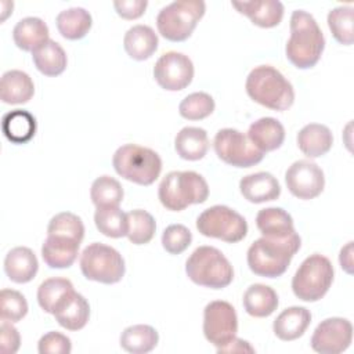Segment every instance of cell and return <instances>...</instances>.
<instances>
[{
	"label": "cell",
	"mask_w": 354,
	"mask_h": 354,
	"mask_svg": "<svg viewBox=\"0 0 354 354\" xmlns=\"http://www.w3.org/2000/svg\"><path fill=\"white\" fill-rule=\"evenodd\" d=\"M290 37L286 41V58L299 69L315 66L325 48V37L315 18L304 10L290 15Z\"/></svg>",
	"instance_id": "6da1fadb"
},
{
	"label": "cell",
	"mask_w": 354,
	"mask_h": 354,
	"mask_svg": "<svg viewBox=\"0 0 354 354\" xmlns=\"http://www.w3.org/2000/svg\"><path fill=\"white\" fill-rule=\"evenodd\" d=\"M300 245L301 239L297 232L282 239L261 236L248 249V266L259 277L278 278L285 274Z\"/></svg>",
	"instance_id": "7a4b0ae2"
},
{
	"label": "cell",
	"mask_w": 354,
	"mask_h": 354,
	"mask_svg": "<svg viewBox=\"0 0 354 354\" xmlns=\"http://www.w3.org/2000/svg\"><path fill=\"white\" fill-rule=\"evenodd\" d=\"M245 88L254 102L274 111H286L295 101L292 83L271 65L253 68L246 77Z\"/></svg>",
	"instance_id": "3957f363"
},
{
	"label": "cell",
	"mask_w": 354,
	"mask_h": 354,
	"mask_svg": "<svg viewBox=\"0 0 354 354\" xmlns=\"http://www.w3.org/2000/svg\"><path fill=\"white\" fill-rule=\"evenodd\" d=\"M160 203L171 212H180L189 205L203 203L209 196L206 180L196 171H170L159 184Z\"/></svg>",
	"instance_id": "277c9868"
},
{
	"label": "cell",
	"mask_w": 354,
	"mask_h": 354,
	"mask_svg": "<svg viewBox=\"0 0 354 354\" xmlns=\"http://www.w3.org/2000/svg\"><path fill=\"white\" fill-rule=\"evenodd\" d=\"M187 277L196 285L223 289L234 279V268L228 259L213 246H199L185 261Z\"/></svg>",
	"instance_id": "5b68a950"
},
{
	"label": "cell",
	"mask_w": 354,
	"mask_h": 354,
	"mask_svg": "<svg viewBox=\"0 0 354 354\" xmlns=\"http://www.w3.org/2000/svg\"><path fill=\"white\" fill-rule=\"evenodd\" d=\"M112 165L120 177L138 185H151L162 171L160 156L153 149L136 144L119 147L112 156Z\"/></svg>",
	"instance_id": "8992f818"
},
{
	"label": "cell",
	"mask_w": 354,
	"mask_h": 354,
	"mask_svg": "<svg viewBox=\"0 0 354 354\" xmlns=\"http://www.w3.org/2000/svg\"><path fill=\"white\" fill-rule=\"evenodd\" d=\"M333 266L326 256L314 253L303 260L292 278V290L303 301H318L333 282Z\"/></svg>",
	"instance_id": "52a82bcc"
},
{
	"label": "cell",
	"mask_w": 354,
	"mask_h": 354,
	"mask_svg": "<svg viewBox=\"0 0 354 354\" xmlns=\"http://www.w3.org/2000/svg\"><path fill=\"white\" fill-rule=\"evenodd\" d=\"M205 11L206 4L202 0L173 1L159 11L158 30L169 41H184L192 35Z\"/></svg>",
	"instance_id": "ba28073f"
},
{
	"label": "cell",
	"mask_w": 354,
	"mask_h": 354,
	"mask_svg": "<svg viewBox=\"0 0 354 354\" xmlns=\"http://www.w3.org/2000/svg\"><path fill=\"white\" fill-rule=\"evenodd\" d=\"M80 270L84 278L111 285L119 282L126 271L122 254L112 246L94 242L80 254Z\"/></svg>",
	"instance_id": "9c48e42d"
},
{
	"label": "cell",
	"mask_w": 354,
	"mask_h": 354,
	"mask_svg": "<svg viewBox=\"0 0 354 354\" xmlns=\"http://www.w3.org/2000/svg\"><path fill=\"white\" fill-rule=\"evenodd\" d=\"M196 228L203 236L228 243H236L248 234V223L243 216L224 205H214L203 210L196 218Z\"/></svg>",
	"instance_id": "30bf717a"
},
{
	"label": "cell",
	"mask_w": 354,
	"mask_h": 354,
	"mask_svg": "<svg viewBox=\"0 0 354 354\" xmlns=\"http://www.w3.org/2000/svg\"><path fill=\"white\" fill-rule=\"evenodd\" d=\"M216 155L234 167H252L260 163L264 152L257 149L242 131L236 129H221L213 140Z\"/></svg>",
	"instance_id": "8fae6325"
},
{
	"label": "cell",
	"mask_w": 354,
	"mask_h": 354,
	"mask_svg": "<svg viewBox=\"0 0 354 354\" xmlns=\"http://www.w3.org/2000/svg\"><path fill=\"white\" fill-rule=\"evenodd\" d=\"M238 332L236 311L228 301L214 300L203 310V335L216 348L228 344Z\"/></svg>",
	"instance_id": "7c38bea8"
},
{
	"label": "cell",
	"mask_w": 354,
	"mask_h": 354,
	"mask_svg": "<svg viewBox=\"0 0 354 354\" xmlns=\"http://www.w3.org/2000/svg\"><path fill=\"white\" fill-rule=\"evenodd\" d=\"M156 83L167 91L185 88L194 79V64L188 55L169 51L160 55L153 66Z\"/></svg>",
	"instance_id": "4fadbf2b"
},
{
	"label": "cell",
	"mask_w": 354,
	"mask_h": 354,
	"mask_svg": "<svg viewBox=\"0 0 354 354\" xmlns=\"http://www.w3.org/2000/svg\"><path fill=\"white\" fill-rule=\"evenodd\" d=\"M285 183L293 196L308 201L317 198L324 191L325 177L317 163L308 159H300L288 167Z\"/></svg>",
	"instance_id": "5bb4252c"
},
{
	"label": "cell",
	"mask_w": 354,
	"mask_h": 354,
	"mask_svg": "<svg viewBox=\"0 0 354 354\" xmlns=\"http://www.w3.org/2000/svg\"><path fill=\"white\" fill-rule=\"evenodd\" d=\"M353 340V325L342 317L321 321L311 336V348L321 354H339L348 348Z\"/></svg>",
	"instance_id": "9a60e30c"
},
{
	"label": "cell",
	"mask_w": 354,
	"mask_h": 354,
	"mask_svg": "<svg viewBox=\"0 0 354 354\" xmlns=\"http://www.w3.org/2000/svg\"><path fill=\"white\" fill-rule=\"evenodd\" d=\"M55 321L68 330H80L90 318V306L83 295L71 290L57 304L53 313Z\"/></svg>",
	"instance_id": "2e32d148"
},
{
	"label": "cell",
	"mask_w": 354,
	"mask_h": 354,
	"mask_svg": "<svg viewBox=\"0 0 354 354\" xmlns=\"http://www.w3.org/2000/svg\"><path fill=\"white\" fill-rule=\"evenodd\" d=\"M239 191L246 201L252 203H263L278 199L281 195V185L271 173L257 171L241 178Z\"/></svg>",
	"instance_id": "e0dca14e"
},
{
	"label": "cell",
	"mask_w": 354,
	"mask_h": 354,
	"mask_svg": "<svg viewBox=\"0 0 354 354\" xmlns=\"http://www.w3.org/2000/svg\"><path fill=\"white\" fill-rule=\"evenodd\" d=\"M80 243L72 238L47 235L41 245V257L50 268H68L75 263Z\"/></svg>",
	"instance_id": "ac0fdd59"
},
{
	"label": "cell",
	"mask_w": 354,
	"mask_h": 354,
	"mask_svg": "<svg viewBox=\"0 0 354 354\" xmlns=\"http://www.w3.org/2000/svg\"><path fill=\"white\" fill-rule=\"evenodd\" d=\"M231 4L238 12L246 15L260 28H274L279 25L283 18V4L278 0L232 1Z\"/></svg>",
	"instance_id": "d6986e66"
},
{
	"label": "cell",
	"mask_w": 354,
	"mask_h": 354,
	"mask_svg": "<svg viewBox=\"0 0 354 354\" xmlns=\"http://www.w3.org/2000/svg\"><path fill=\"white\" fill-rule=\"evenodd\" d=\"M311 324V313L306 307L292 306L285 308L274 321L272 330L283 342H292L304 335Z\"/></svg>",
	"instance_id": "ffe728a7"
},
{
	"label": "cell",
	"mask_w": 354,
	"mask_h": 354,
	"mask_svg": "<svg viewBox=\"0 0 354 354\" xmlns=\"http://www.w3.org/2000/svg\"><path fill=\"white\" fill-rule=\"evenodd\" d=\"M39 270V261L32 249L17 246L11 249L4 259V271L15 283H26L32 281Z\"/></svg>",
	"instance_id": "44dd1931"
},
{
	"label": "cell",
	"mask_w": 354,
	"mask_h": 354,
	"mask_svg": "<svg viewBox=\"0 0 354 354\" xmlns=\"http://www.w3.org/2000/svg\"><path fill=\"white\" fill-rule=\"evenodd\" d=\"M248 138L261 152L278 149L285 140V129L275 118H260L249 126Z\"/></svg>",
	"instance_id": "7402d4cb"
},
{
	"label": "cell",
	"mask_w": 354,
	"mask_h": 354,
	"mask_svg": "<svg viewBox=\"0 0 354 354\" xmlns=\"http://www.w3.org/2000/svg\"><path fill=\"white\" fill-rule=\"evenodd\" d=\"M35 94V84L26 72L11 69L3 73L0 98L4 104H26Z\"/></svg>",
	"instance_id": "603a6c76"
},
{
	"label": "cell",
	"mask_w": 354,
	"mask_h": 354,
	"mask_svg": "<svg viewBox=\"0 0 354 354\" xmlns=\"http://www.w3.org/2000/svg\"><path fill=\"white\" fill-rule=\"evenodd\" d=\"M158 44V35L148 25H134L123 37V47L127 55L136 61H144L152 57Z\"/></svg>",
	"instance_id": "cb8c5ba5"
},
{
	"label": "cell",
	"mask_w": 354,
	"mask_h": 354,
	"mask_svg": "<svg viewBox=\"0 0 354 354\" xmlns=\"http://www.w3.org/2000/svg\"><path fill=\"white\" fill-rule=\"evenodd\" d=\"M32 59L36 69L44 76L61 75L68 64L66 53L55 40H46L32 51Z\"/></svg>",
	"instance_id": "d4e9b609"
},
{
	"label": "cell",
	"mask_w": 354,
	"mask_h": 354,
	"mask_svg": "<svg viewBox=\"0 0 354 354\" xmlns=\"http://www.w3.org/2000/svg\"><path fill=\"white\" fill-rule=\"evenodd\" d=\"M332 144V131L325 124L310 123L297 133V147L308 158H319L328 153Z\"/></svg>",
	"instance_id": "484cf974"
},
{
	"label": "cell",
	"mask_w": 354,
	"mask_h": 354,
	"mask_svg": "<svg viewBox=\"0 0 354 354\" xmlns=\"http://www.w3.org/2000/svg\"><path fill=\"white\" fill-rule=\"evenodd\" d=\"M36 119L25 109H14L7 112L1 119V130L12 144H25L36 134Z\"/></svg>",
	"instance_id": "4316f807"
},
{
	"label": "cell",
	"mask_w": 354,
	"mask_h": 354,
	"mask_svg": "<svg viewBox=\"0 0 354 354\" xmlns=\"http://www.w3.org/2000/svg\"><path fill=\"white\" fill-rule=\"evenodd\" d=\"M209 144L210 142L206 130L194 126L183 127L174 138L176 152L185 160H199L205 158L209 149Z\"/></svg>",
	"instance_id": "83f0119b"
},
{
	"label": "cell",
	"mask_w": 354,
	"mask_h": 354,
	"mask_svg": "<svg viewBox=\"0 0 354 354\" xmlns=\"http://www.w3.org/2000/svg\"><path fill=\"white\" fill-rule=\"evenodd\" d=\"M256 225L261 235L268 238L282 239L296 232L292 216L281 207H266L259 210Z\"/></svg>",
	"instance_id": "f1b7e54d"
},
{
	"label": "cell",
	"mask_w": 354,
	"mask_h": 354,
	"mask_svg": "<svg viewBox=\"0 0 354 354\" xmlns=\"http://www.w3.org/2000/svg\"><path fill=\"white\" fill-rule=\"evenodd\" d=\"M242 301L245 311L256 318L271 315L279 303L277 292L271 286L263 283L250 285L243 293Z\"/></svg>",
	"instance_id": "f546056e"
},
{
	"label": "cell",
	"mask_w": 354,
	"mask_h": 354,
	"mask_svg": "<svg viewBox=\"0 0 354 354\" xmlns=\"http://www.w3.org/2000/svg\"><path fill=\"white\" fill-rule=\"evenodd\" d=\"M12 39L18 48L33 51L41 43L48 40V26L37 17L22 18L12 29Z\"/></svg>",
	"instance_id": "4dcf8cb0"
},
{
	"label": "cell",
	"mask_w": 354,
	"mask_h": 354,
	"mask_svg": "<svg viewBox=\"0 0 354 354\" xmlns=\"http://www.w3.org/2000/svg\"><path fill=\"white\" fill-rule=\"evenodd\" d=\"M55 24L62 37L68 40H79L88 33L93 25V18L87 10L72 7L61 11L55 18Z\"/></svg>",
	"instance_id": "1f68e13d"
},
{
	"label": "cell",
	"mask_w": 354,
	"mask_h": 354,
	"mask_svg": "<svg viewBox=\"0 0 354 354\" xmlns=\"http://www.w3.org/2000/svg\"><path fill=\"white\" fill-rule=\"evenodd\" d=\"M159 342V335L151 325H131L120 335V347L133 354H145L152 351Z\"/></svg>",
	"instance_id": "d6a6232c"
},
{
	"label": "cell",
	"mask_w": 354,
	"mask_h": 354,
	"mask_svg": "<svg viewBox=\"0 0 354 354\" xmlns=\"http://www.w3.org/2000/svg\"><path fill=\"white\" fill-rule=\"evenodd\" d=\"M94 223L97 230L109 238L127 236L129 220L127 213L119 209V206L97 207L94 213Z\"/></svg>",
	"instance_id": "836d02e7"
},
{
	"label": "cell",
	"mask_w": 354,
	"mask_h": 354,
	"mask_svg": "<svg viewBox=\"0 0 354 354\" xmlns=\"http://www.w3.org/2000/svg\"><path fill=\"white\" fill-rule=\"evenodd\" d=\"M71 290H73V285L69 279L59 277L48 278L37 288V303L44 313L53 314L57 304Z\"/></svg>",
	"instance_id": "e575fe53"
},
{
	"label": "cell",
	"mask_w": 354,
	"mask_h": 354,
	"mask_svg": "<svg viewBox=\"0 0 354 354\" xmlns=\"http://www.w3.org/2000/svg\"><path fill=\"white\" fill-rule=\"evenodd\" d=\"M90 198L97 207L119 206L123 201V188L116 178L111 176H101L93 181Z\"/></svg>",
	"instance_id": "d590c367"
},
{
	"label": "cell",
	"mask_w": 354,
	"mask_h": 354,
	"mask_svg": "<svg viewBox=\"0 0 354 354\" xmlns=\"http://www.w3.org/2000/svg\"><path fill=\"white\" fill-rule=\"evenodd\" d=\"M353 17L354 10L351 6H339L329 11L328 26L333 37L344 46H351L354 40L353 30Z\"/></svg>",
	"instance_id": "8d00e7d4"
},
{
	"label": "cell",
	"mask_w": 354,
	"mask_h": 354,
	"mask_svg": "<svg viewBox=\"0 0 354 354\" xmlns=\"http://www.w3.org/2000/svg\"><path fill=\"white\" fill-rule=\"evenodd\" d=\"M127 220H129L127 238L131 243L145 245L153 238L156 223L151 213L142 209H134L127 213Z\"/></svg>",
	"instance_id": "74e56055"
},
{
	"label": "cell",
	"mask_w": 354,
	"mask_h": 354,
	"mask_svg": "<svg viewBox=\"0 0 354 354\" xmlns=\"http://www.w3.org/2000/svg\"><path fill=\"white\" fill-rule=\"evenodd\" d=\"M47 235L66 236L82 242L84 238V225L77 214L71 212H61L51 217L47 227Z\"/></svg>",
	"instance_id": "f35d334b"
},
{
	"label": "cell",
	"mask_w": 354,
	"mask_h": 354,
	"mask_svg": "<svg viewBox=\"0 0 354 354\" xmlns=\"http://www.w3.org/2000/svg\"><path fill=\"white\" fill-rule=\"evenodd\" d=\"M214 111V100L210 94L198 91L188 94L178 105V112L184 119L201 120L212 115Z\"/></svg>",
	"instance_id": "ab89813d"
},
{
	"label": "cell",
	"mask_w": 354,
	"mask_h": 354,
	"mask_svg": "<svg viewBox=\"0 0 354 354\" xmlns=\"http://www.w3.org/2000/svg\"><path fill=\"white\" fill-rule=\"evenodd\" d=\"M28 314V301L25 296L14 289H1L0 292V317L4 321L18 322Z\"/></svg>",
	"instance_id": "60d3db41"
},
{
	"label": "cell",
	"mask_w": 354,
	"mask_h": 354,
	"mask_svg": "<svg viewBox=\"0 0 354 354\" xmlns=\"http://www.w3.org/2000/svg\"><path fill=\"white\" fill-rule=\"evenodd\" d=\"M192 242L191 231L183 224H171L162 234V246L170 254L183 253Z\"/></svg>",
	"instance_id": "b9f144b4"
},
{
	"label": "cell",
	"mask_w": 354,
	"mask_h": 354,
	"mask_svg": "<svg viewBox=\"0 0 354 354\" xmlns=\"http://www.w3.org/2000/svg\"><path fill=\"white\" fill-rule=\"evenodd\" d=\"M40 354H69L72 351L71 339L59 332H47L37 343Z\"/></svg>",
	"instance_id": "7bdbcfd3"
},
{
	"label": "cell",
	"mask_w": 354,
	"mask_h": 354,
	"mask_svg": "<svg viewBox=\"0 0 354 354\" xmlns=\"http://www.w3.org/2000/svg\"><path fill=\"white\" fill-rule=\"evenodd\" d=\"M21 337L17 328L10 322L4 321L0 325V350L4 354H14L18 351Z\"/></svg>",
	"instance_id": "ee69618b"
},
{
	"label": "cell",
	"mask_w": 354,
	"mask_h": 354,
	"mask_svg": "<svg viewBox=\"0 0 354 354\" xmlns=\"http://www.w3.org/2000/svg\"><path fill=\"white\" fill-rule=\"evenodd\" d=\"M148 6L147 0H115L113 7L119 17L124 19L140 18Z\"/></svg>",
	"instance_id": "f6af8a7d"
},
{
	"label": "cell",
	"mask_w": 354,
	"mask_h": 354,
	"mask_svg": "<svg viewBox=\"0 0 354 354\" xmlns=\"http://www.w3.org/2000/svg\"><path fill=\"white\" fill-rule=\"evenodd\" d=\"M217 353H254V348L249 344V342L235 336L228 344L217 348Z\"/></svg>",
	"instance_id": "bcb514c9"
},
{
	"label": "cell",
	"mask_w": 354,
	"mask_h": 354,
	"mask_svg": "<svg viewBox=\"0 0 354 354\" xmlns=\"http://www.w3.org/2000/svg\"><path fill=\"white\" fill-rule=\"evenodd\" d=\"M339 263L347 274L353 272V241L347 242V245L342 248L339 254Z\"/></svg>",
	"instance_id": "7dc6e473"
}]
</instances>
